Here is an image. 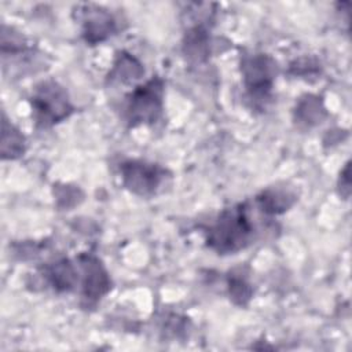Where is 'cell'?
<instances>
[{
    "label": "cell",
    "mask_w": 352,
    "mask_h": 352,
    "mask_svg": "<svg viewBox=\"0 0 352 352\" xmlns=\"http://www.w3.org/2000/svg\"><path fill=\"white\" fill-rule=\"evenodd\" d=\"M33 107L37 122L43 125L55 124L72 111L65 91L55 82H44L37 89L33 96Z\"/></svg>",
    "instance_id": "obj_2"
},
{
    "label": "cell",
    "mask_w": 352,
    "mask_h": 352,
    "mask_svg": "<svg viewBox=\"0 0 352 352\" xmlns=\"http://www.w3.org/2000/svg\"><path fill=\"white\" fill-rule=\"evenodd\" d=\"M252 234L245 205L226 210L209 230L208 243L217 252H235L245 246Z\"/></svg>",
    "instance_id": "obj_1"
},
{
    "label": "cell",
    "mask_w": 352,
    "mask_h": 352,
    "mask_svg": "<svg viewBox=\"0 0 352 352\" xmlns=\"http://www.w3.org/2000/svg\"><path fill=\"white\" fill-rule=\"evenodd\" d=\"M73 270L72 267L69 265L67 261H62V263H58L54 268H51L50 271V276L52 279V283H54V287H59V289H69L73 283Z\"/></svg>",
    "instance_id": "obj_7"
},
{
    "label": "cell",
    "mask_w": 352,
    "mask_h": 352,
    "mask_svg": "<svg viewBox=\"0 0 352 352\" xmlns=\"http://www.w3.org/2000/svg\"><path fill=\"white\" fill-rule=\"evenodd\" d=\"M162 85L160 80H151L146 85L139 87L129 99L128 113L132 124L155 121L161 111Z\"/></svg>",
    "instance_id": "obj_3"
},
{
    "label": "cell",
    "mask_w": 352,
    "mask_h": 352,
    "mask_svg": "<svg viewBox=\"0 0 352 352\" xmlns=\"http://www.w3.org/2000/svg\"><path fill=\"white\" fill-rule=\"evenodd\" d=\"M246 78L250 80L249 89H254V94H267L271 88V73L270 66H267V59L264 56L253 58L249 63V72Z\"/></svg>",
    "instance_id": "obj_5"
},
{
    "label": "cell",
    "mask_w": 352,
    "mask_h": 352,
    "mask_svg": "<svg viewBox=\"0 0 352 352\" xmlns=\"http://www.w3.org/2000/svg\"><path fill=\"white\" fill-rule=\"evenodd\" d=\"M85 264L87 278H85V296L87 298H98L109 289V280L102 270V267L98 264L96 260H89Z\"/></svg>",
    "instance_id": "obj_6"
},
{
    "label": "cell",
    "mask_w": 352,
    "mask_h": 352,
    "mask_svg": "<svg viewBox=\"0 0 352 352\" xmlns=\"http://www.w3.org/2000/svg\"><path fill=\"white\" fill-rule=\"evenodd\" d=\"M125 184L135 192L148 194L158 186L162 170L158 166L147 165L143 162H128L122 166Z\"/></svg>",
    "instance_id": "obj_4"
}]
</instances>
